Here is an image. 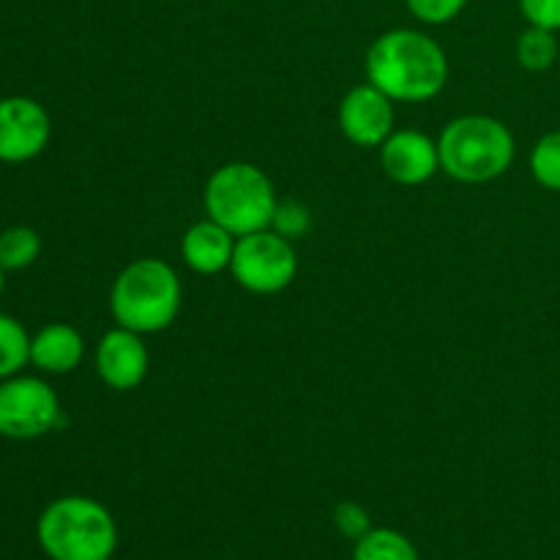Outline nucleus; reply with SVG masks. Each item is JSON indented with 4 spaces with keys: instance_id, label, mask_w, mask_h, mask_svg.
Returning <instances> with one entry per match:
<instances>
[{
    "instance_id": "nucleus-1",
    "label": "nucleus",
    "mask_w": 560,
    "mask_h": 560,
    "mask_svg": "<svg viewBox=\"0 0 560 560\" xmlns=\"http://www.w3.org/2000/svg\"><path fill=\"white\" fill-rule=\"evenodd\" d=\"M366 80L394 102H430L446 88L448 58L441 44L416 27L381 33L366 49Z\"/></svg>"
},
{
    "instance_id": "nucleus-2",
    "label": "nucleus",
    "mask_w": 560,
    "mask_h": 560,
    "mask_svg": "<svg viewBox=\"0 0 560 560\" xmlns=\"http://www.w3.org/2000/svg\"><path fill=\"white\" fill-rule=\"evenodd\" d=\"M184 301V288L162 257H140L115 277L109 288V312L115 326L137 334H159L175 323Z\"/></svg>"
},
{
    "instance_id": "nucleus-3",
    "label": "nucleus",
    "mask_w": 560,
    "mask_h": 560,
    "mask_svg": "<svg viewBox=\"0 0 560 560\" xmlns=\"http://www.w3.org/2000/svg\"><path fill=\"white\" fill-rule=\"evenodd\" d=\"M441 173L459 184H490L512 167L514 135L492 115H463L443 126L438 137Z\"/></svg>"
},
{
    "instance_id": "nucleus-4",
    "label": "nucleus",
    "mask_w": 560,
    "mask_h": 560,
    "mask_svg": "<svg viewBox=\"0 0 560 560\" xmlns=\"http://www.w3.org/2000/svg\"><path fill=\"white\" fill-rule=\"evenodd\" d=\"M36 536L49 560H109L118 547V525L109 509L85 495L49 503L38 517Z\"/></svg>"
},
{
    "instance_id": "nucleus-5",
    "label": "nucleus",
    "mask_w": 560,
    "mask_h": 560,
    "mask_svg": "<svg viewBox=\"0 0 560 560\" xmlns=\"http://www.w3.org/2000/svg\"><path fill=\"white\" fill-rule=\"evenodd\" d=\"M277 202L273 180L252 162L222 164L213 170L202 191L208 219L230 230L235 238L271 228Z\"/></svg>"
},
{
    "instance_id": "nucleus-6",
    "label": "nucleus",
    "mask_w": 560,
    "mask_h": 560,
    "mask_svg": "<svg viewBox=\"0 0 560 560\" xmlns=\"http://www.w3.org/2000/svg\"><path fill=\"white\" fill-rule=\"evenodd\" d=\"M230 273L235 282L255 295H277L293 284L299 273V255L293 241L277 230H257L235 241Z\"/></svg>"
},
{
    "instance_id": "nucleus-7",
    "label": "nucleus",
    "mask_w": 560,
    "mask_h": 560,
    "mask_svg": "<svg viewBox=\"0 0 560 560\" xmlns=\"http://www.w3.org/2000/svg\"><path fill=\"white\" fill-rule=\"evenodd\" d=\"M60 399L42 377L14 375L0 381V438L36 441L60 427Z\"/></svg>"
},
{
    "instance_id": "nucleus-8",
    "label": "nucleus",
    "mask_w": 560,
    "mask_h": 560,
    "mask_svg": "<svg viewBox=\"0 0 560 560\" xmlns=\"http://www.w3.org/2000/svg\"><path fill=\"white\" fill-rule=\"evenodd\" d=\"M52 137L49 113L31 96L0 98V162L22 164L42 156Z\"/></svg>"
},
{
    "instance_id": "nucleus-9",
    "label": "nucleus",
    "mask_w": 560,
    "mask_h": 560,
    "mask_svg": "<svg viewBox=\"0 0 560 560\" xmlns=\"http://www.w3.org/2000/svg\"><path fill=\"white\" fill-rule=\"evenodd\" d=\"M394 104L397 102L370 80L364 85L350 88L337 109L339 131L359 148H381L394 131V120H397Z\"/></svg>"
},
{
    "instance_id": "nucleus-10",
    "label": "nucleus",
    "mask_w": 560,
    "mask_h": 560,
    "mask_svg": "<svg viewBox=\"0 0 560 560\" xmlns=\"http://www.w3.org/2000/svg\"><path fill=\"white\" fill-rule=\"evenodd\" d=\"M96 372L102 383L113 392H135L145 383L151 372V353L142 342V334L115 326L98 339Z\"/></svg>"
},
{
    "instance_id": "nucleus-11",
    "label": "nucleus",
    "mask_w": 560,
    "mask_h": 560,
    "mask_svg": "<svg viewBox=\"0 0 560 560\" xmlns=\"http://www.w3.org/2000/svg\"><path fill=\"white\" fill-rule=\"evenodd\" d=\"M377 151L381 170L399 186H421L441 173L438 140L419 129H394Z\"/></svg>"
},
{
    "instance_id": "nucleus-12",
    "label": "nucleus",
    "mask_w": 560,
    "mask_h": 560,
    "mask_svg": "<svg viewBox=\"0 0 560 560\" xmlns=\"http://www.w3.org/2000/svg\"><path fill=\"white\" fill-rule=\"evenodd\" d=\"M235 235L217 224L213 219H200L191 224L180 238V257L186 268L200 277H213V273L230 271L235 252Z\"/></svg>"
},
{
    "instance_id": "nucleus-13",
    "label": "nucleus",
    "mask_w": 560,
    "mask_h": 560,
    "mask_svg": "<svg viewBox=\"0 0 560 560\" xmlns=\"http://www.w3.org/2000/svg\"><path fill=\"white\" fill-rule=\"evenodd\" d=\"M85 359V339L69 323H47L31 337V364L44 375H69Z\"/></svg>"
},
{
    "instance_id": "nucleus-14",
    "label": "nucleus",
    "mask_w": 560,
    "mask_h": 560,
    "mask_svg": "<svg viewBox=\"0 0 560 560\" xmlns=\"http://www.w3.org/2000/svg\"><path fill=\"white\" fill-rule=\"evenodd\" d=\"M353 560H419V550L399 530L372 528L355 541Z\"/></svg>"
},
{
    "instance_id": "nucleus-15",
    "label": "nucleus",
    "mask_w": 560,
    "mask_h": 560,
    "mask_svg": "<svg viewBox=\"0 0 560 560\" xmlns=\"http://www.w3.org/2000/svg\"><path fill=\"white\" fill-rule=\"evenodd\" d=\"M31 364V334L16 317L0 315V381L20 375Z\"/></svg>"
},
{
    "instance_id": "nucleus-16",
    "label": "nucleus",
    "mask_w": 560,
    "mask_h": 560,
    "mask_svg": "<svg viewBox=\"0 0 560 560\" xmlns=\"http://www.w3.org/2000/svg\"><path fill=\"white\" fill-rule=\"evenodd\" d=\"M38 255H42V235L27 224H14L0 233V266L5 271H22L33 266Z\"/></svg>"
},
{
    "instance_id": "nucleus-17",
    "label": "nucleus",
    "mask_w": 560,
    "mask_h": 560,
    "mask_svg": "<svg viewBox=\"0 0 560 560\" xmlns=\"http://www.w3.org/2000/svg\"><path fill=\"white\" fill-rule=\"evenodd\" d=\"M517 60L528 71H547L558 60V38L552 31L528 25L517 38Z\"/></svg>"
},
{
    "instance_id": "nucleus-18",
    "label": "nucleus",
    "mask_w": 560,
    "mask_h": 560,
    "mask_svg": "<svg viewBox=\"0 0 560 560\" xmlns=\"http://www.w3.org/2000/svg\"><path fill=\"white\" fill-rule=\"evenodd\" d=\"M530 175L547 191H560V129L547 131L530 151Z\"/></svg>"
},
{
    "instance_id": "nucleus-19",
    "label": "nucleus",
    "mask_w": 560,
    "mask_h": 560,
    "mask_svg": "<svg viewBox=\"0 0 560 560\" xmlns=\"http://www.w3.org/2000/svg\"><path fill=\"white\" fill-rule=\"evenodd\" d=\"M271 230H277L279 235H284V238H290V241L304 238V235H310V230H312L310 208H306L301 200H293V197H288V200H279L277 211H273Z\"/></svg>"
},
{
    "instance_id": "nucleus-20",
    "label": "nucleus",
    "mask_w": 560,
    "mask_h": 560,
    "mask_svg": "<svg viewBox=\"0 0 560 560\" xmlns=\"http://www.w3.org/2000/svg\"><path fill=\"white\" fill-rule=\"evenodd\" d=\"M470 0H405L410 14L424 25H446L457 20Z\"/></svg>"
},
{
    "instance_id": "nucleus-21",
    "label": "nucleus",
    "mask_w": 560,
    "mask_h": 560,
    "mask_svg": "<svg viewBox=\"0 0 560 560\" xmlns=\"http://www.w3.org/2000/svg\"><path fill=\"white\" fill-rule=\"evenodd\" d=\"M334 525H337V530L345 539L353 541H359L361 536H366L372 530L370 514H366V509L355 501H342L334 509Z\"/></svg>"
},
{
    "instance_id": "nucleus-22",
    "label": "nucleus",
    "mask_w": 560,
    "mask_h": 560,
    "mask_svg": "<svg viewBox=\"0 0 560 560\" xmlns=\"http://www.w3.org/2000/svg\"><path fill=\"white\" fill-rule=\"evenodd\" d=\"M525 22L545 31H560V0H520Z\"/></svg>"
},
{
    "instance_id": "nucleus-23",
    "label": "nucleus",
    "mask_w": 560,
    "mask_h": 560,
    "mask_svg": "<svg viewBox=\"0 0 560 560\" xmlns=\"http://www.w3.org/2000/svg\"><path fill=\"white\" fill-rule=\"evenodd\" d=\"M3 284H5V268L0 266V295H3Z\"/></svg>"
}]
</instances>
